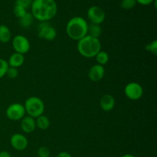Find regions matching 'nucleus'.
<instances>
[{
  "mask_svg": "<svg viewBox=\"0 0 157 157\" xmlns=\"http://www.w3.org/2000/svg\"><path fill=\"white\" fill-rule=\"evenodd\" d=\"M31 13L40 21H48L56 15L58 6L55 0H33Z\"/></svg>",
  "mask_w": 157,
  "mask_h": 157,
  "instance_id": "obj_1",
  "label": "nucleus"
},
{
  "mask_svg": "<svg viewBox=\"0 0 157 157\" xmlns=\"http://www.w3.org/2000/svg\"><path fill=\"white\" fill-rule=\"evenodd\" d=\"M88 23L84 18L80 16L71 18L66 25V33L72 40L79 41L87 35Z\"/></svg>",
  "mask_w": 157,
  "mask_h": 157,
  "instance_id": "obj_2",
  "label": "nucleus"
},
{
  "mask_svg": "<svg viewBox=\"0 0 157 157\" xmlns=\"http://www.w3.org/2000/svg\"><path fill=\"white\" fill-rule=\"evenodd\" d=\"M78 51L81 56L86 58H95L101 50V42L99 38L87 35L78 41Z\"/></svg>",
  "mask_w": 157,
  "mask_h": 157,
  "instance_id": "obj_3",
  "label": "nucleus"
},
{
  "mask_svg": "<svg viewBox=\"0 0 157 157\" xmlns=\"http://www.w3.org/2000/svg\"><path fill=\"white\" fill-rule=\"evenodd\" d=\"M25 113L28 116L33 118H37L38 117L43 114L44 111V104L41 98L38 97H30L27 98L24 104Z\"/></svg>",
  "mask_w": 157,
  "mask_h": 157,
  "instance_id": "obj_4",
  "label": "nucleus"
},
{
  "mask_svg": "<svg viewBox=\"0 0 157 157\" xmlns=\"http://www.w3.org/2000/svg\"><path fill=\"white\" fill-rule=\"evenodd\" d=\"M6 117L10 121H21L25 116V110L24 105L19 103H14L7 107L6 111Z\"/></svg>",
  "mask_w": 157,
  "mask_h": 157,
  "instance_id": "obj_5",
  "label": "nucleus"
},
{
  "mask_svg": "<svg viewBox=\"0 0 157 157\" xmlns=\"http://www.w3.org/2000/svg\"><path fill=\"white\" fill-rule=\"evenodd\" d=\"M124 94L128 99L138 101L144 95V88L137 82H130L124 87Z\"/></svg>",
  "mask_w": 157,
  "mask_h": 157,
  "instance_id": "obj_6",
  "label": "nucleus"
},
{
  "mask_svg": "<svg viewBox=\"0 0 157 157\" xmlns=\"http://www.w3.org/2000/svg\"><path fill=\"white\" fill-rule=\"evenodd\" d=\"M12 48L15 52L24 55L30 50L31 44L29 39L22 35H18L12 39Z\"/></svg>",
  "mask_w": 157,
  "mask_h": 157,
  "instance_id": "obj_7",
  "label": "nucleus"
},
{
  "mask_svg": "<svg viewBox=\"0 0 157 157\" xmlns=\"http://www.w3.org/2000/svg\"><path fill=\"white\" fill-rule=\"evenodd\" d=\"M38 35L40 38L53 41L57 36L56 29L48 23V21H41L38 27Z\"/></svg>",
  "mask_w": 157,
  "mask_h": 157,
  "instance_id": "obj_8",
  "label": "nucleus"
},
{
  "mask_svg": "<svg viewBox=\"0 0 157 157\" xmlns=\"http://www.w3.org/2000/svg\"><path fill=\"white\" fill-rule=\"evenodd\" d=\"M87 18L92 24L101 25L104 21L106 14L101 7L97 6H91L87 10Z\"/></svg>",
  "mask_w": 157,
  "mask_h": 157,
  "instance_id": "obj_9",
  "label": "nucleus"
},
{
  "mask_svg": "<svg viewBox=\"0 0 157 157\" xmlns=\"http://www.w3.org/2000/svg\"><path fill=\"white\" fill-rule=\"evenodd\" d=\"M10 144L12 148L18 151H22L27 148L29 141L25 136L21 133H15L10 138Z\"/></svg>",
  "mask_w": 157,
  "mask_h": 157,
  "instance_id": "obj_10",
  "label": "nucleus"
},
{
  "mask_svg": "<svg viewBox=\"0 0 157 157\" xmlns=\"http://www.w3.org/2000/svg\"><path fill=\"white\" fill-rule=\"evenodd\" d=\"M105 75V69L104 67L100 64H94L90 68L88 72L89 79L94 82H98L101 81Z\"/></svg>",
  "mask_w": 157,
  "mask_h": 157,
  "instance_id": "obj_11",
  "label": "nucleus"
},
{
  "mask_svg": "<svg viewBox=\"0 0 157 157\" xmlns=\"http://www.w3.org/2000/svg\"><path fill=\"white\" fill-rule=\"evenodd\" d=\"M100 107L104 111H111L115 107V99L111 94H106L100 99Z\"/></svg>",
  "mask_w": 157,
  "mask_h": 157,
  "instance_id": "obj_12",
  "label": "nucleus"
},
{
  "mask_svg": "<svg viewBox=\"0 0 157 157\" xmlns=\"http://www.w3.org/2000/svg\"><path fill=\"white\" fill-rule=\"evenodd\" d=\"M21 128L22 131L25 133H32L36 128L35 119L30 116H25L21 120Z\"/></svg>",
  "mask_w": 157,
  "mask_h": 157,
  "instance_id": "obj_13",
  "label": "nucleus"
},
{
  "mask_svg": "<svg viewBox=\"0 0 157 157\" xmlns=\"http://www.w3.org/2000/svg\"><path fill=\"white\" fill-rule=\"evenodd\" d=\"M24 61H25L24 55H21V54L15 52V53L11 55V56L9 57L7 62L9 67L18 68V67H21V66L24 64Z\"/></svg>",
  "mask_w": 157,
  "mask_h": 157,
  "instance_id": "obj_14",
  "label": "nucleus"
},
{
  "mask_svg": "<svg viewBox=\"0 0 157 157\" xmlns=\"http://www.w3.org/2000/svg\"><path fill=\"white\" fill-rule=\"evenodd\" d=\"M12 39V32L8 26L5 25H0V42L8 43Z\"/></svg>",
  "mask_w": 157,
  "mask_h": 157,
  "instance_id": "obj_15",
  "label": "nucleus"
},
{
  "mask_svg": "<svg viewBox=\"0 0 157 157\" xmlns=\"http://www.w3.org/2000/svg\"><path fill=\"white\" fill-rule=\"evenodd\" d=\"M35 124H36V127H38V129L41 130H45L50 127V121L47 117L42 114L35 118Z\"/></svg>",
  "mask_w": 157,
  "mask_h": 157,
  "instance_id": "obj_16",
  "label": "nucleus"
},
{
  "mask_svg": "<svg viewBox=\"0 0 157 157\" xmlns=\"http://www.w3.org/2000/svg\"><path fill=\"white\" fill-rule=\"evenodd\" d=\"M34 21V17L31 12H26L21 18H18V23L22 28H29L32 25Z\"/></svg>",
  "mask_w": 157,
  "mask_h": 157,
  "instance_id": "obj_17",
  "label": "nucleus"
},
{
  "mask_svg": "<svg viewBox=\"0 0 157 157\" xmlns=\"http://www.w3.org/2000/svg\"><path fill=\"white\" fill-rule=\"evenodd\" d=\"M102 34V29L101 27V25L88 24V31H87V35L94 37V38H99L100 36Z\"/></svg>",
  "mask_w": 157,
  "mask_h": 157,
  "instance_id": "obj_18",
  "label": "nucleus"
},
{
  "mask_svg": "<svg viewBox=\"0 0 157 157\" xmlns=\"http://www.w3.org/2000/svg\"><path fill=\"white\" fill-rule=\"evenodd\" d=\"M95 58H96V61L98 64L104 66L105 64H107V62L109 61V55L105 51L101 50L97 54V55L95 56Z\"/></svg>",
  "mask_w": 157,
  "mask_h": 157,
  "instance_id": "obj_19",
  "label": "nucleus"
},
{
  "mask_svg": "<svg viewBox=\"0 0 157 157\" xmlns=\"http://www.w3.org/2000/svg\"><path fill=\"white\" fill-rule=\"evenodd\" d=\"M136 4V0H122L121 2V6L122 9H125V10H129V9H131L135 7Z\"/></svg>",
  "mask_w": 157,
  "mask_h": 157,
  "instance_id": "obj_20",
  "label": "nucleus"
},
{
  "mask_svg": "<svg viewBox=\"0 0 157 157\" xmlns=\"http://www.w3.org/2000/svg\"><path fill=\"white\" fill-rule=\"evenodd\" d=\"M9 67L7 61L3 58H0V79L6 76Z\"/></svg>",
  "mask_w": 157,
  "mask_h": 157,
  "instance_id": "obj_21",
  "label": "nucleus"
},
{
  "mask_svg": "<svg viewBox=\"0 0 157 157\" xmlns=\"http://www.w3.org/2000/svg\"><path fill=\"white\" fill-rule=\"evenodd\" d=\"M26 12H27V9L23 8L22 6H18V5H15V6H14L13 13L17 18H21Z\"/></svg>",
  "mask_w": 157,
  "mask_h": 157,
  "instance_id": "obj_22",
  "label": "nucleus"
},
{
  "mask_svg": "<svg viewBox=\"0 0 157 157\" xmlns=\"http://www.w3.org/2000/svg\"><path fill=\"white\" fill-rule=\"evenodd\" d=\"M145 49L147 52H150L153 55H156L157 54V40H153L151 42H150L149 44H147L145 46Z\"/></svg>",
  "mask_w": 157,
  "mask_h": 157,
  "instance_id": "obj_23",
  "label": "nucleus"
},
{
  "mask_svg": "<svg viewBox=\"0 0 157 157\" xmlns=\"http://www.w3.org/2000/svg\"><path fill=\"white\" fill-rule=\"evenodd\" d=\"M18 68H15V67H9L7 71H6V76H7L8 78H10V79H15L18 77Z\"/></svg>",
  "mask_w": 157,
  "mask_h": 157,
  "instance_id": "obj_24",
  "label": "nucleus"
},
{
  "mask_svg": "<svg viewBox=\"0 0 157 157\" xmlns=\"http://www.w3.org/2000/svg\"><path fill=\"white\" fill-rule=\"evenodd\" d=\"M38 157H49L50 156V150L47 147H41L38 150Z\"/></svg>",
  "mask_w": 157,
  "mask_h": 157,
  "instance_id": "obj_25",
  "label": "nucleus"
},
{
  "mask_svg": "<svg viewBox=\"0 0 157 157\" xmlns=\"http://www.w3.org/2000/svg\"><path fill=\"white\" fill-rule=\"evenodd\" d=\"M33 0H15V5L22 6L25 9H28L29 8H31Z\"/></svg>",
  "mask_w": 157,
  "mask_h": 157,
  "instance_id": "obj_26",
  "label": "nucleus"
},
{
  "mask_svg": "<svg viewBox=\"0 0 157 157\" xmlns=\"http://www.w3.org/2000/svg\"><path fill=\"white\" fill-rule=\"evenodd\" d=\"M136 3L142 5V6H149V5L152 4L154 0H136Z\"/></svg>",
  "mask_w": 157,
  "mask_h": 157,
  "instance_id": "obj_27",
  "label": "nucleus"
},
{
  "mask_svg": "<svg viewBox=\"0 0 157 157\" xmlns=\"http://www.w3.org/2000/svg\"><path fill=\"white\" fill-rule=\"evenodd\" d=\"M56 157H72V156L67 152H61L57 155Z\"/></svg>",
  "mask_w": 157,
  "mask_h": 157,
  "instance_id": "obj_28",
  "label": "nucleus"
},
{
  "mask_svg": "<svg viewBox=\"0 0 157 157\" xmlns=\"http://www.w3.org/2000/svg\"><path fill=\"white\" fill-rule=\"evenodd\" d=\"M0 157H12L10 153L7 151H1L0 152Z\"/></svg>",
  "mask_w": 157,
  "mask_h": 157,
  "instance_id": "obj_29",
  "label": "nucleus"
},
{
  "mask_svg": "<svg viewBox=\"0 0 157 157\" xmlns=\"http://www.w3.org/2000/svg\"><path fill=\"white\" fill-rule=\"evenodd\" d=\"M121 157H136V156H134L133 155H132V154H124V155H123Z\"/></svg>",
  "mask_w": 157,
  "mask_h": 157,
  "instance_id": "obj_30",
  "label": "nucleus"
},
{
  "mask_svg": "<svg viewBox=\"0 0 157 157\" xmlns=\"http://www.w3.org/2000/svg\"><path fill=\"white\" fill-rule=\"evenodd\" d=\"M0 110H1V106H0Z\"/></svg>",
  "mask_w": 157,
  "mask_h": 157,
  "instance_id": "obj_31",
  "label": "nucleus"
}]
</instances>
